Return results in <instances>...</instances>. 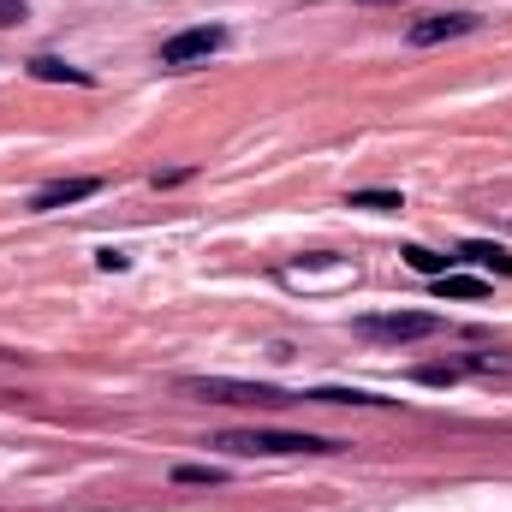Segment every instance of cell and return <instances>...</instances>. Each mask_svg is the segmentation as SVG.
<instances>
[{
	"label": "cell",
	"mask_w": 512,
	"mask_h": 512,
	"mask_svg": "<svg viewBox=\"0 0 512 512\" xmlns=\"http://www.w3.org/2000/svg\"><path fill=\"white\" fill-rule=\"evenodd\" d=\"M215 447L274 453V459H286V453H340V441H322V435H304V429H227V435H215Z\"/></svg>",
	"instance_id": "cell-1"
},
{
	"label": "cell",
	"mask_w": 512,
	"mask_h": 512,
	"mask_svg": "<svg viewBox=\"0 0 512 512\" xmlns=\"http://www.w3.org/2000/svg\"><path fill=\"white\" fill-rule=\"evenodd\" d=\"M179 387L197 393V399H221V405H298V393L256 387V382H227V376H185Z\"/></svg>",
	"instance_id": "cell-2"
},
{
	"label": "cell",
	"mask_w": 512,
	"mask_h": 512,
	"mask_svg": "<svg viewBox=\"0 0 512 512\" xmlns=\"http://www.w3.org/2000/svg\"><path fill=\"white\" fill-rule=\"evenodd\" d=\"M358 334H364V340H387V346H405V340H429V334H441V316H429V310L358 316Z\"/></svg>",
	"instance_id": "cell-3"
},
{
	"label": "cell",
	"mask_w": 512,
	"mask_h": 512,
	"mask_svg": "<svg viewBox=\"0 0 512 512\" xmlns=\"http://www.w3.org/2000/svg\"><path fill=\"white\" fill-rule=\"evenodd\" d=\"M215 48H227V30L221 24H197V30H179V36L161 42V66H197Z\"/></svg>",
	"instance_id": "cell-4"
},
{
	"label": "cell",
	"mask_w": 512,
	"mask_h": 512,
	"mask_svg": "<svg viewBox=\"0 0 512 512\" xmlns=\"http://www.w3.org/2000/svg\"><path fill=\"white\" fill-rule=\"evenodd\" d=\"M471 30H477V18H465V12H429V18H417V24L405 30V42H411V48H435V42L471 36Z\"/></svg>",
	"instance_id": "cell-5"
},
{
	"label": "cell",
	"mask_w": 512,
	"mask_h": 512,
	"mask_svg": "<svg viewBox=\"0 0 512 512\" xmlns=\"http://www.w3.org/2000/svg\"><path fill=\"white\" fill-rule=\"evenodd\" d=\"M96 191H102V179H54V185H42V191L30 197V215H54V209L84 203V197H96Z\"/></svg>",
	"instance_id": "cell-6"
},
{
	"label": "cell",
	"mask_w": 512,
	"mask_h": 512,
	"mask_svg": "<svg viewBox=\"0 0 512 512\" xmlns=\"http://www.w3.org/2000/svg\"><path fill=\"white\" fill-rule=\"evenodd\" d=\"M30 78H42V84H90L84 66H66V60H54V54H36V60H30Z\"/></svg>",
	"instance_id": "cell-7"
},
{
	"label": "cell",
	"mask_w": 512,
	"mask_h": 512,
	"mask_svg": "<svg viewBox=\"0 0 512 512\" xmlns=\"http://www.w3.org/2000/svg\"><path fill=\"white\" fill-rule=\"evenodd\" d=\"M405 262H411V268H417V274H429V280H441V274H453V262H459V256H441V251H423V245H405Z\"/></svg>",
	"instance_id": "cell-8"
},
{
	"label": "cell",
	"mask_w": 512,
	"mask_h": 512,
	"mask_svg": "<svg viewBox=\"0 0 512 512\" xmlns=\"http://www.w3.org/2000/svg\"><path fill=\"white\" fill-rule=\"evenodd\" d=\"M435 292H441V298H459V304L489 298V286H483V280H471V274H441V280H435Z\"/></svg>",
	"instance_id": "cell-9"
},
{
	"label": "cell",
	"mask_w": 512,
	"mask_h": 512,
	"mask_svg": "<svg viewBox=\"0 0 512 512\" xmlns=\"http://www.w3.org/2000/svg\"><path fill=\"white\" fill-rule=\"evenodd\" d=\"M459 262H483V268H495V274H512V256L501 251V245H483V239H471V245L459 251Z\"/></svg>",
	"instance_id": "cell-10"
},
{
	"label": "cell",
	"mask_w": 512,
	"mask_h": 512,
	"mask_svg": "<svg viewBox=\"0 0 512 512\" xmlns=\"http://www.w3.org/2000/svg\"><path fill=\"white\" fill-rule=\"evenodd\" d=\"M173 483H185V489H215V483H227V471H221V465H173Z\"/></svg>",
	"instance_id": "cell-11"
},
{
	"label": "cell",
	"mask_w": 512,
	"mask_h": 512,
	"mask_svg": "<svg viewBox=\"0 0 512 512\" xmlns=\"http://www.w3.org/2000/svg\"><path fill=\"white\" fill-rule=\"evenodd\" d=\"M346 203H352V209H376V215H387V209H405V197H399V191H352Z\"/></svg>",
	"instance_id": "cell-12"
},
{
	"label": "cell",
	"mask_w": 512,
	"mask_h": 512,
	"mask_svg": "<svg viewBox=\"0 0 512 512\" xmlns=\"http://www.w3.org/2000/svg\"><path fill=\"white\" fill-rule=\"evenodd\" d=\"M96 268L120 274V268H131V256H126V251H114V245H102V251H96Z\"/></svg>",
	"instance_id": "cell-13"
},
{
	"label": "cell",
	"mask_w": 512,
	"mask_h": 512,
	"mask_svg": "<svg viewBox=\"0 0 512 512\" xmlns=\"http://www.w3.org/2000/svg\"><path fill=\"white\" fill-rule=\"evenodd\" d=\"M24 18H30L24 0H0V30H6V24H24Z\"/></svg>",
	"instance_id": "cell-14"
}]
</instances>
